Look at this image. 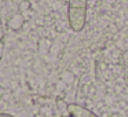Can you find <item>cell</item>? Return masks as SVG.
<instances>
[{"mask_svg": "<svg viewBox=\"0 0 128 117\" xmlns=\"http://www.w3.org/2000/svg\"><path fill=\"white\" fill-rule=\"evenodd\" d=\"M87 6L88 0H69L68 2V21L69 28L78 33L87 24Z\"/></svg>", "mask_w": 128, "mask_h": 117, "instance_id": "cell-1", "label": "cell"}, {"mask_svg": "<svg viewBox=\"0 0 128 117\" xmlns=\"http://www.w3.org/2000/svg\"><path fill=\"white\" fill-rule=\"evenodd\" d=\"M66 108H68V113H69L70 117H99L95 113H92L91 110L86 109L84 106L77 105V103H69Z\"/></svg>", "mask_w": 128, "mask_h": 117, "instance_id": "cell-2", "label": "cell"}, {"mask_svg": "<svg viewBox=\"0 0 128 117\" xmlns=\"http://www.w3.org/2000/svg\"><path fill=\"white\" fill-rule=\"evenodd\" d=\"M0 117H15L11 113H0Z\"/></svg>", "mask_w": 128, "mask_h": 117, "instance_id": "cell-4", "label": "cell"}, {"mask_svg": "<svg viewBox=\"0 0 128 117\" xmlns=\"http://www.w3.org/2000/svg\"><path fill=\"white\" fill-rule=\"evenodd\" d=\"M3 50H4V47H3V42L0 40V58L3 56Z\"/></svg>", "mask_w": 128, "mask_h": 117, "instance_id": "cell-3", "label": "cell"}]
</instances>
